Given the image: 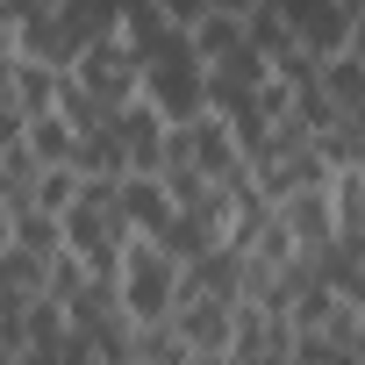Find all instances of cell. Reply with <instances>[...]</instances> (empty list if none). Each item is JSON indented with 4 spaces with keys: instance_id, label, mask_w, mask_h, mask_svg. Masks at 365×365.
I'll return each mask as SVG.
<instances>
[{
    "instance_id": "1",
    "label": "cell",
    "mask_w": 365,
    "mask_h": 365,
    "mask_svg": "<svg viewBox=\"0 0 365 365\" xmlns=\"http://www.w3.org/2000/svg\"><path fill=\"white\" fill-rule=\"evenodd\" d=\"M58 237H65V251H72L93 279L115 272V258H122V244H129V222H122V208H115V179H79V201L58 215Z\"/></svg>"
},
{
    "instance_id": "2",
    "label": "cell",
    "mask_w": 365,
    "mask_h": 365,
    "mask_svg": "<svg viewBox=\"0 0 365 365\" xmlns=\"http://www.w3.org/2000/svg\"><path fill=\"white\" fill-rule=\"evenodd\" d=\"M136 101H150L165 122H187L201 108V65L187 51V29H158L136 43Z\"/></svg>"
},
{
    "instance_id": "3",
    "label": "cell",
    "mask_w": 365,
    "mask_h": 365,
    "mask_svg": "<svg viewBox=\"0 0 365 365\" xmlns=\"http://www.w3.org/2000/svg\"><path fill=\"white\" fill-rule=\"evenodd\" d=\"M108 287H115V301H122L129 322H165L172 301H179V258L165 244H150V237H129L122 258H115V272H108Z\"/></svg>"
},
{
    "instance_id": "4",
    "label": "cell",
    "mask_w": 365,
    "mask_h": 365,
    "mask_svg": "<svg viewBox=\"0 0 365 365\" xmlns=\"http://www.w3.org/2000/svg\"><path fill=\"white\" fill-rule=\"evenodd\" d=\"M165 158L187 165L194 179H208V187H237V179H244V136H237L215 108H194L187 122H172V129H165ZM165 158H158V165H165Z\"/></svg>"
},
{
    "instance_id": "5",
    "label": "cell",
    "mask_w": 365,
    "mask_h": 365,
    "mask_svg": "<svg viewBox=\"0 0 365 365\" xmlns=\"http://www.w3.org/2000/svg\"><path fill=\"white\" fill-rule=\"evenodd\" d=\"M272 8H279L287 36H294L308 58H329V51H344V43L365 36V29H358V0H272Z\"/></svg>"
},
{
    "instance_id": "6",
    "label": "cell",
    "mask_w": 365,
    "mask_h": 365,
    "mask_svg": "<svg viewBox=\"0 0 365 365\" xmlns=\"http://www.w3.org/2000/svg\"><path fill=\"white\" fill-rule=\"evenodd\" d=\"M65 79H72L79 93H93V101L115 115L122 101H136V51H129L122 36H101V43H86V51L65 65Z\"/></svg>"
},
{
    "instance_id": "7",
    "label": "cell",
    "mask_w": 365,
    "mask_h": 365,
    "mask_svg": "<svg viewBox=\"0 0 365 365\" xmlns=\"http://www.w3.org/2000/svg\"><path fill=\"white\" fill-rule=\"evenodd\" d=\"M287 351H294L287 315H272V308H258V301H237V308H230V344H222L230 365H287Z\"/></svg>"
},
{
    "instance_id": "8",
    "label": "cell",
    "mask_w": 365,
    "mask_h": 365,
    "mask_svg": "<svg viewBox=\"0 0 365 365\" xmlns=\"http://www.w3.org/2000/svg\"><path fill=\"white\" fill-rule=\"evenodd\" d=\"M230 308L237 301H222V294H201V287H187L179 279V301H172V336L187 344V358H222V344H230Z\"/></svg>"
},
{
    "instance_id": "9",
    "label": "cell",
    "mask_w": 365,
    "mask_h": 365,
    "mask_svg": "<svg viewBox=\"0 0 365 365\" xmlns=\"http://www.w3.org/2000/svg\"><path fill=\"white\" fill-rule=\"evenodd\" d=\"M108 129H115L129 172H158V158H165V129H172V122H165L150 101H122V108L108 115Z\"/></svg>"
},
{
    "instance_id": "10",
    "label": "cell",
    "mask_w": 365,
    "mask_h": 365,
    "mask_svg": "<svg viewBox=\"0 0 365 365\" xmlns=\"http://www.w3.org/2000/svg\"><path fill=\"white\" fill-rule=\"evenodd\" d=\"M115 208H122L129 237H158V230L172 222V194H165L158 172H122V179H115Z\"/></svg>"
},
{
    "instance_id": "11",
    "label": "cell",
    "mask_w": 365,
    "mask_h": 365,
    "mask_svg": "<svg viewBox=\"0 0 365 365\" xmlns=\"http://www.w3.org/2000/svg\"><path fill=\"white\" fill-rule=\"evenodd\" d=\"M22 201L43 208V215H65V208L79 201V172H72V165H36V179H29ZM8 208H15V201H8Z\"/></svg>"
},
{
    "instance_id": "12",
    "label": "cell",
    "mask_w": 365,
    "mask_h": 365,
    "mask_svg": "<svg viewBox=\"0 0 365 365\" xmlns=\"http://www.w3.org/2000/svg\"><path fill=\"white\" fill-rule=\"evenodd\" d=\"M201 8H215V15H230V22H251L258 0H201Z\"/></svg>"
},
{
    "instance_id": "13",
    "label": "cell",
    "mask_w": 365,
    "mask_h": 365,
    "mask_svg": "<svg viewBox=\"0 0 365 365\" xmlns=\"http://www.w3.org/2000/svg\"><path fill=\"white\" fill-rule=\"evenodd\" d=\"M15 201V179H8V158H0V208Z\"/></svg>"
},
{
    "instance_id": "14",
    "label": "cell",
    "mask_w": 365,
    "mask_h": 365,
    "mask_svg": "<svg viewBox=\"0 0 365 365\" xmlns=\"http://www.w3.org/2000/svg\"><path fill=\"white\" fill-rule=\"evenodd\" d=\"M187 365H230V358H187Z\"/></svg>"
},
{
    "instance_id": "15",
    "label": "cell",
    "mask_w": 365,
    "mask_h": 365,
    "mask_svg": "<svg viewBox=\"0 0 365 365\" xmlns=\"http://www.w3.org/2000/svg\"><path fill=\"white\" fill-rule=\"evenodd\" d=\"M129 365H136V358H129Z\"/></svg>"
}]
</instances>
